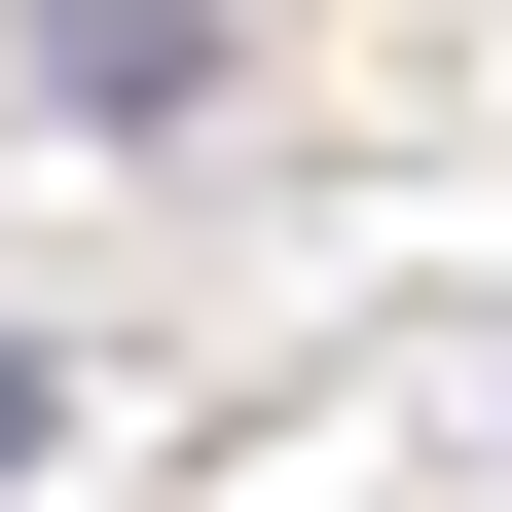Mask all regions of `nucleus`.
I'll use <instances>...</instances> for the list:
<instances>
[{
    "label": "nucleus",
    "instance_id": "f257e3e1",
    "mask_svg": "<svg viewBox=\"0 0 512 512\" xmlns=\"http://www.w3.org/2000/svg\"><path fill=\"white\" fill-rule=\"evenodd\" d=\"M37 110H110V147H147V110H220V0H37Z\"/></svg>",
    "mask_w": 512,
    "mask_h": 512
}]
</instances>
